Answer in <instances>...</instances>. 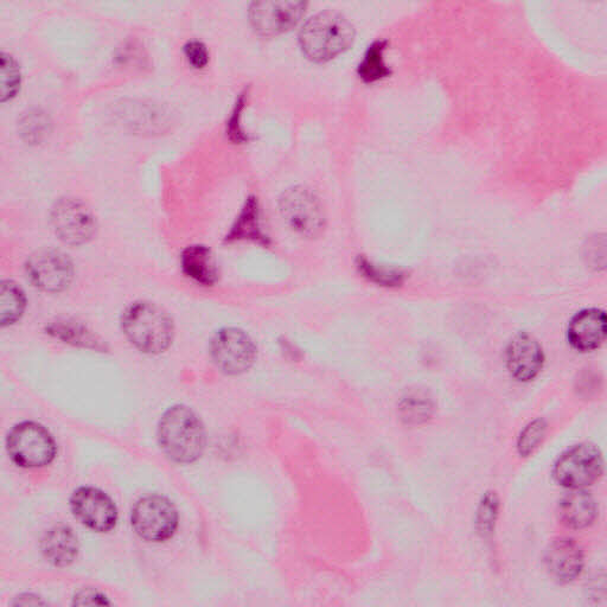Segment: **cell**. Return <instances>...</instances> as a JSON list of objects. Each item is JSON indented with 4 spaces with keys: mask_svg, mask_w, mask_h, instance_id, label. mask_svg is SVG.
I'll return each mask as SVG.
<instances>
[{
    "mask_svg": "<svg viewBox=\"0 0 607 607\" xmlns=\"http://www.w3.org/2000/svg\"><path fill=\"white\" fill-rule=\"evenodd\" d=\"M120 325L127 341L146 355L163 354L174 341V322L161 306L151 302L142 300L127 306Z\"/></svg>",
    "mask_w": 607,
    "mask_h": 607,
    "instance_id": "obj_1",
    "label": "cell"
},
{
    "mask_svg": "<svg viewBox=\"0 0 607 607\" xmlns=\"http://www.w3.org/2000/svg\"><path fill=\"white\" fill-rule=\"evenodd\" d=\"M161 449L172 462L193 464L206 449L203 424L189 407L177 405L163 414L158 425Z\"/></svg>",
    "mask_w": 607,
    "mask_h": 607,
    "instance_id": "obj_2",
    "label": "cell"
},
{
    "mask_svg": "<svg viewBox=\"0 0 607 607\" xmlns=\"http://www.w3.org/2000/svg\"><path fill=\"white\" fill-rule=\"evenodd\" d=\"M355 40L349 19L336 12H321L309 19L299 33L303 53L315 62H328L347 51Z\"/></svg>",
    "mask_w": 607,
    "mask_h": 607,
    "instance_id": "obj_3",
    "label": "cell"
},
{
    "mask_svg": "<svg viewBox=\"0 0 607 607\" xmlns=\"http://www.w3.org/2000/svg\"><path fill=\"white\" fill-rule=\"evenodd\" d=\"M6 450L12 462L23 469L44 468L53 463L57 455L54 437L46 427L34 421H23L11 428Z\"/></svg>",
    "mask_w": 607,
    "mask_h": 607,
    "instance_id": "obj_4",
    "label": "cell"
},
{
    "mask_svg": "<svg viewBox=\"0 0 607 607\" xmlns=\"http://www.w3.org/2000/svg\"><path fill=\"white\" fill-rule=\"evenodd\" d=\"M131 523L140 539L162 543L174 538L180 525V516L169 498L149 495L134 504Z\"/></svg>",
    "mask_w": 607,
    "mask_h": 607,
    "instance_id": "obj_5",
    "label": "cell"
},
{
    "mask_svg": "<svg viewBox=\"0 0 607 607\" xmlns=\"http://www.w3.org/2000/svg\"><path fill=\"white\" fill-rule=\"evenodd\" d=\"M604 471V458L597 446L580 444L562 455L554 468V478L562 487L585 489L596 483Z\"/></svg>",
    "mask_w": 607,
    "mask_h": 607,
    "instance_id": "obj_6",
    "label": "cell"
},
{
    "mask_svg": "<svg viewBox=\"0 0 607 607\" xmlns=\"http://www.w3.org/2000/svg\"><path fill=\"white\" fill-rule=\"evenodd\" d=\"M210 356L217 369L229 376L248 372L257 359V347L245 331L226 328L210 342Z\"/></svg>",
    "mask_w": 607,
    "mask_h": 607,
    "instance_id": "obj_7",
    "label": "cell"
},
{
    "mask_svg": "<svg viewBox=\"0 0 607 607\" xmlns=\"http://www.w3.org/2000/svg\"><path fill=\"white\" fill-rule=\"evenodd\" d=\"M25 273L36 289L60 293L68 289L74 278V266L68 255L55 249H41L30 255Z\"/></svg>",
    "mask_w": 607,
    "mask_h": 607,
    "instance_id": "obj_8",
    "label": "cell"
},
{
    "mask_svg": "<svg viewBox=\"0 0 607 607\" xmlns=\"http://www.w3.org/2000/svg\"><path fill=\"white\" fill-rule=\"evenodd\" d=\"M280 213L287 225L308 238L321 233L325 226L321 202L310 189L304 187L285 191L280 198Z\"/></svg>",
    "mask_w": 607,
    "mask_h": 607,
    "instance_id": "obj_9",
    "label": "cell"
},
{
    "mask_svg": "<svg viewBox=\"0 0 607 607\" xmlns=\"http://www.w3.org/2000/svg\"><path fill=\"white\" fill-rule=\"evenodd\" d=\"M51 226L61 241L82 246L93 239L97 223L85 203L76 198H63L51 210Z\"/></svg>",
    "mask_w": 607,
    "mask_h": 607,
    "instance_id": "obj_10",
    "label": "cell"
},
{
    "mask_svg": "<svg viewBox=\"0 0 607 607\" xmlns=\"http://www.w3.org/2000/svg\"><path fill=\"white\" fill-rule=\"evenodd\" d=\"M70 509L81 525L97 533H108L117 526L119 513L112 498L99 489L82 487L70 497Z\"/></svg>",
    "mask_w": 607,
    "mask_h": 607,
    "instance_id": "obj_11",
    "label": "cell"
},
{
    "mask_svg": "<svg viewBox=\"0 0 607 607\" xmlns=\"http://www.w3.org/2000/svg\"><path fill=\"white\" fill-rule=\"evenodd\" d=\"M305 9L306 3L303 2H257L249 9V18L258 34L277 36L295 28Z\"/></svg>",
    "mask_w": 607,
    "mask_h": 607,
    "instance_id": "obj_12",
    "label": "cell"
},
{
    "mask_svg": "<svg viewBox=\"0 0 607 607\" xmlns=\"http://www.w3.org/2000/svg\"><path fill=\"white\" fill-rule=\"evenodd\" d=\"M545 355L538 341L528 334H519L507 349V367L517 381H532L539 375Z\"/></svg>",
    "mask_w": 607,
    "mask_h": 607,
    "instance_id": "obj_13",
    "label": "cell"
},
{
    "mask_svg": "<svg viewBox=\"0 0 607 607\" xmlns=\"http://www.w3.org/2000/svg\"><path fill=\"white\" fill-rule=\"evenodd\" d=\"M545 562L552 578L559 583H570L583 571V549L571 539L555 540L547 549Z\"/></svg>",
    "mask_w": 607,
    "mask_h": 607,
    "instance_id": "obj_14",
    "label": "cell"
},
{
    "mask_svg": "<svg viewBox=\"0 0 607 607\" xmlns=\"http://www.w3.org/2000/svg\"><path fill=\"white\" fill-rule=\"evenodd\" d=\"M606 336V316L597 309L584 310L575 316L568 327V341L580 351L596 350Z\"/></svg>",
    "mask_w": 607,
    "mask_h": 607,
    "instance_id": "obj_15",
    "label": "cell"
},
{
    "mask_svg": "<svg viewBox=\"0 0 607 607\" xmlns=\"http://www.w3.org/2000/svg\"><path fill=\"white\" fill-rule=\"evenodd\" d=\"M79 549L78 536L72 528L65 525L50 528L41 541L43 557L55 567L72 565L78 558Z\"/></svg>",
    "mask_w": 607,
    "mask_h": 607,
    "instance_id": "obj_16",
    "label": "cell"
},
{
    "mask_svg": "<svg viewBox=\"0 0 607 607\" xmlns=\"http://www.w3.org/2000/svg\"><path fill=\"white\" fill-rule=\"evenodd\" d=\"M559 519L572 529L590 527L597 519L598 508L594 498L584 489H575L566 495L559 504Z\"/></svg>",
    "mask_w": 607,
    "mask_h": 607,
    "instance_id": "obj_17",
    "label": "cell"
},
{
    "mask_svg": "<svg viewBox=\"0 0 607 607\" xmlns=\"http://www.w3.org/2000/svg\"><path fill=\"white\" fill-rule=\"evenodd\" d=\"M251 240L260 245H270V239L264 232L261 222V210L258 198L251 196L242 207L241 212L226 236V242Z\"/></svg>",
    "mask_w": 607,
    "mask_h": 607,
    "instance_id": "obj_18",
    "label": "cell"
},
{
    "mask_svg": "<svg viewBox=\"0 0 607 607\" xmlns=\"http://www.w3.org/2000/svg\"><path fill=\"white\" fill-rule=\"evenodd\" d=\"M181 266L183 273L196 284L213 286L219 273L214 255L207 246H190L182 253Z\"/></svg>",
    "mask_w": 607,
    "mask_h": 607,
    "instance_id": "obj_19",
    "label": "cell"
},
{
    "mask_svg": "<svg viewBox=\"0 0 607 607\" xmlns=\"http://www.w3.org/2000/svg\"><path fill=\"white\" fill-rule=\"evenodd\" d=\"M47 334L63 343L73 345V347L95 350L99 353H105L106 344L92 330H89L81 323L70 321V319H59L51 322L47 327Z\"/></svg>",
    "mask_w": 607,
    "mask_h": 607,
    "instance_id": "obj_20",
    "label": "cell"
},
{
    "mask_svg": "<svg viewBox=\"0 0 607 607\" xmlns=\"http://www.w3.org/2000/svg\"><path fill=\"white\" fill-rule=\"evenodd\" d=\"M27 309V297L21 286L12 280L3 281L0 290V322L3 327L16 324Z\"/></svg>",
    "mask_w": 607,
    "mask_h": 607,
    "instance_id": "obj_21",
    "label": "cell"
},
{
    "mask_svg": "<svg viewBox=\"0 0 607 607\" xmlns=\"http://www.w3.org/2000/svg\"><path fill=\"white\" fill-rule=\"evenodd\" d=\"M401 419L408 425L426 423L434 412V402L430 394L421 389L407 392L399 405Z\"/></svg>",
    "mask_w": 607,
    "mask_h": 607,
    "instance_id": "obj_22",
    "label": "cell"
},
{
    "mask_svg": "<svg viewBox=\"0 0 607 607\" xmlns=\"http://www.w3.org/2000/svg\"><path fill=\"white\" fill-rule=\"evenodd\" d=\"M386 49V41L374 42L368 48L359 66V76L364 82H378L391 74V70H389L385 61Z\"/></svg>",
    "mask_w": 607,
    "mask_h": 607,
    "instance_id": "obj_23",
    "label": "cell"
},
{
    "mask_svg": "<svg viewBox=\"0 0 607 607\" xmlns=\"http://www.w3.org/2000/svg\"><path fill=\"white\" fill-rule=\"evenodd\" d=\"M356 266L364 278L380 286L396 287L406 280V272L399 268L376 265L364 257L357 259Z\"/></svg>",
    "mask_w": 607,
    "mask_h": 607,
    "instance_id": "obj_24",
    "label": "cell"
},
{
    "mask_svg": "<svg viewBox=\"0 0 607 607\" xmlns=\"http://www.w3.org/2000/svg\"><path fill=\"white\" fill-rule=\"evenodd\" d=\"M50 120L48 115L40 110L29 111L19 121V131L29 143H40L49 132Z\"/></svg>",
    "mask_w": 607,
    "mask_h": 607,
    "instance_id": "obj_25",
    "label": "cell"
},
{
    "mask_svg": "<svg viewBox=\"0 0 607 607\" xmlns=\"http://www.w3.org/2000/svg\"><path fill=\"white\" fill-rule=\"evenodd\" d=\"M21 87V72L18 63L9 54H2V101L16 97Z\"/></svg>",
    "mask_w": 607,
    "mask_h": 607,
    "instance_id": "obj_26",
    "label": "cell"
},
{
    "mask_svg": "<svg viewBox=\"0 0 607 607\" xmlns=\"http://www.w3.org/2000/svg\"><path fill=\"white\" fill-rule=\"evenodd\" d=\"M547 424L542 419L534 420L525 427L517 442V450L522 457H528L538 449L542 440L545 439Z\"/></svg>",
    "mask_w": 607,
    "mask_h": 607,
    "instance_id": "obj_27",
    "label": "cell"
},
{
    "mask_svg": "<svg viewBox=\"0 0 607 607\" xmlns=\"http://www.w3.org/2000/svg\"><path fill=\"white\" fill-rule=\"evenodd\" d=\"M498 514V498L493 493L483 497L477 513V528L479 533L488 535L493 532Z\"/></svg>",
    "mask_w": 607,
    "mask_h": 607,
    "instance_id": "obj_28",
    "label": "cell"
},
{
    "mask_svg": "<svg viewBox=\"0 0 607 607\" xmlns=\"http://www.w3.org/2000/svg\"><path fill=\"white\" fill-rule=\"evenodd\" d=\"M184 54L191 66L204 68L209 62V51L200 41H190L184 46Z\"/></svg>",
    "mask_w": 607,
    "mask_h": 607,
    "instance_id": "obj_29",
    "label": "cell"
},
{
    "mask_svg": "<svg viewBox=\"0 0 607 607\" xmlns=\"http://www.w3.org/2000/svg\"><path fill=\"white\" fill-rule=\"evenodd\" d=\"M245 100H246V95L241 94L238 102H236L232 117H230V119L228 121L229 137H230V139L234 140V142H236V143H242V142H245V140H248V137L246 136L244 131H242V127L240 124L241 113H242V110H244V107L246 104Z\"/></svg>",
    "mask_w": 607,
    "mask_h": 607,
    "instance_id": "obj_30",
    "label": "cell"
},
{
    "mask_svg": "<svg viewBox=\"0 0 607 607\" xmlns=\"http://www.w3.org/2000/svg\"><path fill=\"white\" fill-rule=\"evenodd\" d=\"M73 604L79 606H101L110 605L111 603L108 602L105 594H102L97 590L83 589L75 594Z\"/></svg>",
    "mask_w": 607,
    "mask_h": 607,
    "instance_id": "obj_31",
    "label": "cell"
},
{
    "mask_svg": "<svg viewBox=\"0 0 607 607\" xmlns=\"http://www.w3.org/2000/svg\"><path fill=\"white\" fill-rule=\"evenodd\" d=\"M14 604L15 605H25V606H27V605L36 606V605H44L46 603L42 602L40 597L33 596V594H24V596L18 597Z\"/></svg>",
    "mask_w": 607,
    "mask_h": 607,
    "instance_id": "obj_32",
    "label": "cell"
}]
</instances>
